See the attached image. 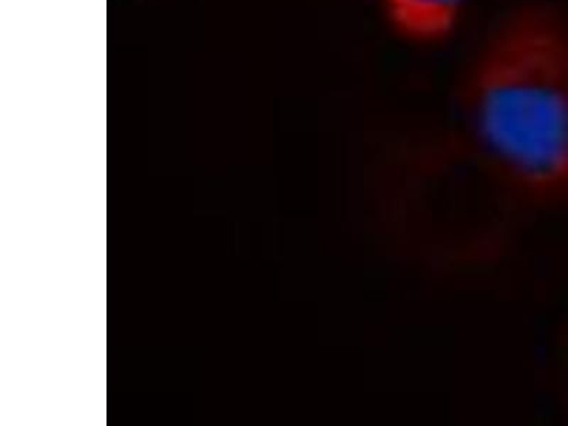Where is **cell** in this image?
I'll use <instances>...</instances> for the list:
<instances>
[{"label":"cell","mask_w":568,"mask_h":426,"mask_svg":"<svg viewBox=\"0 0 568 426\" xmlns=\"http://www.w3.org/2000/svg\"><path fill=\"white\" fill-rule=\"evenodd\" d=\"M471 139L521 200H568V23L546 8L504 20L464 90Z\"/></svg>","instance_id":"cell-1"},{"label":"cell","mask_w":568,"mask_h":426,"mask_svg":"<svg viewBox=\"0 0 568 426\" xmlns=\"http://www.w3.org/2000/svg\"><path fill=\"white\" fill-rule=\"evenodd\" d=\"M390 24L418 43L443 40L458 24L466 0H382Z\"/></svg>","instance_id":"cell-2"}]
</instances>
